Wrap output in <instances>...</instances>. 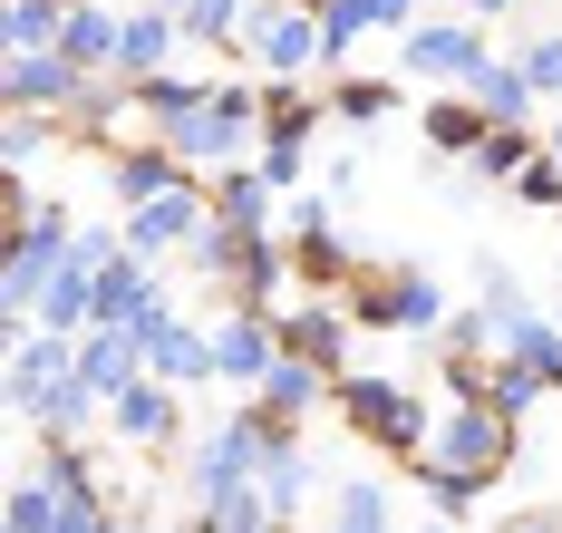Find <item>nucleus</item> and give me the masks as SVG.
I'll return each instance as SVG.
<instances>
[{
	"instance_id": "f257e3e1",
	"label": "nucleus",
	"mask_w": 562,
	"mask_h": 533,
	"mask_svg": "<svg viewBox=\"0 0 562 533\" xmlns=\"http://www.w3.org/2000/svg\"><path fill=\"white\" fill-rule=\"evenodd\" d=\"M156 146H175L194 175H224V166H252L262 156V88H243V78H214L184 117L156 136Z\"/></svg>"
},
{
	"instance_id": "f03ea898",
	"label": "nucleus",
	"mask_w": 562,
	"mask_h": 533,
	"mask_svg": "<svg viewBox=\"0 0 562 533\" xmlns=\"http://www.w3.org/2000/svg\"><path fill=\"white\" fill-rule=\"evenodd\" d=\"M339 310H349L359 330H379V340H437V330L456 320L427 262H389V272H359V282L339 292Z\"/></svg>"
},
{
	"instance_id": "7ed1b4c3",
	"label": "nucleus",
	"mask_w": 562,
	"mask_h": 533,
	"mask_svg": "<svg viewBox=\"0 0 562 533\" xmlns=\"http://www.w3.org/2000/svg\"><path fill=\"white\" fill-rule=\"evenodd\" d=\"M330 408H339V427H349L359 446H379L397 466H417V456H427V427H437V417L417 408V388H407V378H379V368H349Z\"/></svg>"
},
{
	"instance_id": "20e7f679",
	"label": "nucleus",
	"mask_w": 562,
	"mask_h": 533,
	"mask_svg": "<svg viewBox=\"0 0 562 533\" xmlns=\"http://www.w3.org/2000/svg\"><path fill=\"white\" fill-rule=\"evenodd\" d=\"M272 417L262 408H233V417H214L194 446H184V495L194 504H214V495H233V485H262V466H272Z\"/></svg>"
},
{
	"instance_id": "39448f33",
	"label": "nucleus",
	"mask_w": 562,
	"mask_h": 533,
	"mask_svg": "<svg viewBox=\"0 0 562 533\" xmlns=\"http://www.w3.org/2000/svg\"><path fill=\"white\" fill-rule=\"evenodd\" d=\"M514 456H524V427L495 417L485 398H456V408H437L417 466H456V475H485V485H495V475H514Z\"/></svg>"
},
{
	"instance_id": "423d86ee",
	"label": "nucleus",
	"mask_w": 562,
	"mask_h": 533,
	"mask_svg": "<svg viewBox=\"0 0 562 533\" xmlns=\"http://www.w3.org/2000/svg\"><path fill=\"white\" fill-rule=\"evenodd\" d=\"M485 59H495L485 20H417V30L397 39V68L427 78L437 98H447V88H475V68H485Z\"/></svg>"
},
{
	"instance_id": "0eeeda50",
	"label": "nucleus",
	"mask_w": 562,
	"mask_h": 533,
	"mask_svg": "<svg viewBox=\"0 0 562 533\" xmlns=\"http://www.w3.org/2000/svg\"><path fill=\"white\" fill-rule=\"evenodd\" d=\"M243 59L262 68V88H272V78H311V68H321V10H311V0H262Z\"/></svg>"
},
{
	"instance_id": "6e6552de",
	"label": "nucleus",
	"mask_w": 562,
	"mask_h": 533,
	"mask_svg": "<svg viewBox=\"0 0 562 533\" xmlns=\"http://www.w3.org/2000/svg\"><path fill=\"white\" fill-rule=\"evenodd\" d=\"M0 98H10V117H49V126H68L88 98H98V78L68 59V49H40V59H10Z\"/></svg>"
},
{
	"instance_id": "1a4fd4ad",
	"label": "nucleus",
	"mask_w": 562,
	"mask_h": 533,
	"mask_svg": "<svg viewBox=\"0 0 562 533\" xmlns=\"http://www.w3.org/2000/svg\"><path fill=\"white\" fill-rule=\"evenodd\" d=\"M108 427H116V446H126V456H175V446H184V388L136 378V388L108 408Z\"/></svg>"
},
{
	"instance_id": "9d476101",
	"label": "nucleus",
	"mask_w": 562,
	"mask_h": 533,
	"mask_svg": "<svg viewBox=\"0 0 562 533\" xmlns=\"http://www.w3.org/2000/svg\"><path fill=\"white\" fill-rule=\"evenodd\" d=\"M194 184H204V175H194L175 146H156V136H146V146H126V156H108L116 214H136V204H166V194H194Z\"/></svg>"
},
{
	"instance_id": "9b49d317",
	"label": "nucleus",
	"mask_w": 562,
	"mask_h": 533,
	"mask_svg": "<svg viewBox=\"0 0 562 533\" xmlns=\"http://www.w3.org/2000/svg\"><path fill=\"white\" fill-rule=\"evenodd\" d=\"M272 368H281V320L224 310V320H214V378H224V388H262Z\"/></svg>"
},
{
	"instance_id": "f8f14e48",
	"label": "nucleus",
	"mask_w": 562,
	"mask_h": 533,
	"mask_svg": "<svg viewBox=\"0 0 562 533\" xmlns=\"http://www.w3.org/2000/svg\"><path fill=\"white\" fill-rule=\"evenodd\" d=\"M175 49H184V10L146 0V10H126V30H116V78L146 88V78H166V68H175Z\"/></svg>"
},
{
	"instance_id": "ddd939ff",
	"label": "nucleus",
	"mask_w": 562,
	"mask_h": 533,
	"mask_svg": "<svg viewBox=\"0 0 562 533\" xmlns=\"http://www.w3.org/2000/svg\"><path fill=\"white\" fill-rule=\"evenodd\" d=\"M349 330H359V320H349V310H330V300H311V292L281 310V350L311 359V368H330V378H349Z\"/></svg>"
},
{
	"instance_id": "4468645a",
	"label": "nucleus",
	"mask_w": 562,
	"mask_h": 533,
	"mask_svg": "<svg viewBox=\"0 0 562 533\" xmlns=\"http://www.w3.org/2000/svg\"><path fill=\"white\" fill-rule=\"evenodd\" d=\"M136 340H146V359H156V378H166V388H204V378H214V330H204V320L156 310Z\"/></svg>"
},
{
	"instance_id": "2eb2a0df",
	"label": "nucleus",
	"mask_w": 562,
	"mask_h": 533,
	"mask_svg": "<svg viewBox=\"0 0 562 533\" xmlns=\"http://www.w3.org/2000/svg\"><path fill=\"white\" fill-rule=\"evenodd\" d=\"M156 310H175L166 282H156V262H136V252H126V262L98 272V330H146Z\"/></svg>"
},
{
	"instance_id": "dca6fc26",
	"label": "nucleus",
	"mask_w": 562,
	"mask_h": 533,
	"mask_svg": "<svg viewBox=\"0 0 562 533\" xmlns=\"http://www.w3.org/2000/svg\"><path fill=\"white\" fill-rule=\"evenodd\" d=\"M78 378L116 408L136 378H156V359H146V340H136V330H88V340H78Z\"/></svg>"
},
{
	"instance_id": "f3484780",
	"label": "nucleus",
	"mask_w": 562,
	"mask_h": 533,
	"mask_svg": "<svg viewBox=\"0 0 562 533\" xmlns=\"http://www.w3.org/2000/svg\"><path fill=\"white\" fill-rule=\"evenodd\" d=\"M262 504H272V524H301V504H321V456L301 446V427H281V436H272V466H262Z\"/></svg>"
},
{
	"instance_id": "a211bd4d",
	"label": "nucleus",
	"mask_w": 562,
	"mask_h": 533,
	"mask_svg": "<svg viewBox=\"0 0 562 533\" xmlns=\"http://www.w3.org/2000/svg\"><path fill=\"white\" fill-rule=\"evenodd\" d=\"M204 204L224 214L233 234H281V194L262 166H224V175H204Z\"/></svg>"
},
{
	"instance_id": "6ab92c4d",
	"label": "nucleus",
	"mask_w": 562,
	"mask_h": 533,
	"mask_svg": "<svg viewBox=\"0 0 562 533\" xmlns=\"http://www.w3.org/2000/svg\"><path fill=\"white\" fill-rule=\"evenodd\" d=\"M330 398H339V378H330V368H311V359H291V350H281V368L252 388V408L272 417V427H301V417L330 408Z\"/></svg>"
},
{
	"instance_id": "aec40b11",
	"label": "nucleus",
	"mask_w": 562,
	"mask_h": 533,
	"mask_svg": "<svg viewBox=\"0 0 562 533\" xmlns=\"http://www.w3.org/2000/svg\"><path fill=\"white\" fill-rule=\"evenodd\" d=\"M116 30H126V10H116V0H78V10H68V30H58V49L88 68V78H116Z\"/></svg>"
},
{
	"instance_id": "412c9836",
	"label": "nucleus",
	"mask_w": 562,
	"mask_h": 533,
	"mask_svg": "<svg viewBox=\"0 0 562 533\" xmlns=\"http://www.w3.org/2000/svg\"><path fill=\"white\" fill-rule=\"evenodd\" d=\"M417 126H427V146H437V156H475V146L495 136V117H485V107H475L465 88H447V98H427V107H417Z\"/></svg>"
},
{
	"instance_id": "4be33fe9",
	"label": "nucleus",
	"mask_w": 562,
	"mask_h": 533,
	"mask_svg": "<svg viewBox=\"0 0 562 533\" xmlns=\"http://www.w3.org/2000/svg\"><path fill=\"white\" fill-rule=\"evenodd\" d=\"M68 10H78V0H0V39H10V59H40V49H58Z\"/></svg>"
},
{
	"instance_id": "5701e85b",
	"label": "nucleus",
	"mask_w": 562,
	"mask_h": 533,
	"mask_svg": "<svg viewBox=\"0 0 562 533\" xmlns=\"http://www.w3.org/2000/svg\"><path fill=\"white\" fill-rule=\"evenodd\" d=\"M321 117H330V98H311V78H272L262 88V136H321Z\"/></svg>"
},
{
	"instance_id": "b1692460",
	"label": "nucleus",
	"mask_w": 562,
	"mask_h": 533,
	"mask_svg": "<svg viewBox=\"0 0 562 533\" xmlns=\"http://www.w3.org/2000/svg\"><path fill=\"white\" fill-rule=\"evenodd\" d=\"M397 107H407V88H397V78H369V68L330 78V117H339V126H379V117H397Z\"/></svg>"
},
{
	"instance_id": "393cba45",
	"label": "nucleus",
	"mask_w": 562,
	"mask_h": 533,
	"mask_svg": "<svg viewBox=\"0 0 562 533\" xmlns=\"http://www.w3.org/2000/svg\"><path fill=\"white\" fill-rule=\"evenodd\" d=\"M252 10H262V0H194V10H184V49H214V59L243 49V39H252Z\"/></svg>"
},
{
	"instance_id": "a878e982",
	"label": "nucleus",
	"mask_w": 562,
	"mask_h": 533,
	"mask_svg": "<svg viewBox=\"0 0 562 533\" xmlns=\"http://www.w3.org/2000/svg\"><path fill=\"white\" fill-rule=\"evenodd\" d=\"M311 10H321V68H339V78H349L359 39L379 30V10H369V0H311Z\"/></svg>"
},
{
	"instance_id": "bb28decb",
	"label": "nucleus",
	"mask_w": 562,
	"mask_h": 533,
	"mask_svg": "<svg viewBox=\"0 0 562 533\" xmlns=\"http://www.w3.org/2000/svg\"><path fill=\"white\" fill-rule=\"evenodd\" d=\"M465 98H475V107H485L495 126H533V88H524V68H514V59H485Z\"/></svg>"
},
{
	"instance_id": "cd10ccee",
	"label": "nucleus",
	"mask_w": 562,
	"mask_h": 533,
	"mask_svg": "<svg viewBox=\"0 0 562 533\" xmlns=\"http://www.w3.org/2000/svg\"><path fill=\"white\" fill-rule=\"evenodd\" d=\"M330 533H397V504L379 495V475H349V485H330Z\"/></svg>"
},
{
	"instance_id": "c85d7f7f",
	"label": "nucleus",
	"mask_w": 562,
	"mask_h": 533,
	"mask_svg": "<svg viewBox=\"0 0 562 533\" xmlns=\"http://www.w3.org/2000/svg\"><path fill=\"white\" fill-rule=\"evenodd\" d=\"M505 359H524V368H533V378H543V388L562 398V320H543V310H524V320L505 330Z\"/></svg>"
},
{
	"instance_id": "c756f323",
	"label": "nucleus",
	"mask_w": 562,
	"mask_h": 533,
	"mask_svg": "<svg viewBox=\"0 0 562 533\" xmlns=\"http://www.w3.org/2000/svg\"><path fill=\"white\" fill-rule=\"evenodd\" d=\"M204 88H214V78H194V68H166V78H146V88H136V117H146V136H166V126L184 117Z\"/></svg>"
},
{
	"instance_id": "7c9ffc66",
	"label": "nucleus",
	"mask_w": 562,
	"mask_h": 533,
	"mask_svg": "<svg viewBox=\"0 0 562 533\" xmlns=\"http://www.w3.org/2000/svg\"><path fill=\"white\" fill-rule=\"evenodd\" d=\"M543 398H553V388H543V378H533L524 359H495V368H485V408H495V417H514V427L543 408Z\"/></svg>"
},
{
	"instance_id": "2f4dec72",
	"label": "nucleus",
	"mask_w": 562,
	"mask_h": 533,
	"mask_svg": "<svg viewBox=\"0 0 562 533\" xmlns=\"http://www.w3.org/2000/svg\"><path fill=\"white\" fill-rule=\"evenodd\" d=\"M533 156H543V146H533L524 126H495V136L465 156V166H475V184H524V166H533Z\"/></svg>"
},
{
	"instance_id": "473e14b6",
	"label": "nucleus",
	"mask_w": 562,
	"mask_h": 533,
	"mask_svg": "<svg viewBox=\"0 0 562 533\" xmlns=\"http://www.w3.org/2000/svg\"><path fill=\"white\" fill-rule=\"evenodd\" d=\"M505 59L524 68V88H533V98H553V107H562V30H524Z\"/></svg>"
},
{
	"instance_id": "72a5a7b5",
	"label": "nucleus",
	"mask_w": 562,
	"mask_h": 533,
	"mask_svg": "<svg viewBox=\"0 0 562 533\" xmlns=\"http://www.w3.org/2000/svg\"><path fill=\"white\" fill-rule=\"evenodd\" d=\"M49 136H68V126H49V117H0V166H10V184H30V166H40Z\"/></svg>"
},
{
	"instance_id": "f704fd0d",
	"label": "nucleus",
	"mask_w": 562,
	"mask_h": 533,
	"mask_svg": "<svg viewBox=\"0 0 562 533\" xmlns=\"http://www.w3.org/2000/svg\"><path fill=\"white\" fill-rule=\"evenodd\" d=\"M417 475H427V514L437 524H465L475 495H485V475H456V466H417Z\"/></svg>"
},
{
	"instance_id": "c9c22d12",
	"label": "nucleus",
	"mask_w": 562,
	"mask_h": 533,
	"mask_svg": "<svg viewBox=\"0 0 562 533\" xmlns=\"http://www.w3.org/2000/svg\"><path fill=\"white\" fill-rule=\"evenodd\" d=\"M475 300H485L505 330L524 320V310H533V300H524V282H514V262H495V252H475Z\"/></svg>"
},
{
	"instance_id": "e433bc0d",
	"label": "nucleus",
	"mask_w": 562,
	"mask_h": 533,
	"mask_svg": "<svg viewBox=\"0 0 562 533\" xmlns=\"http://www.w3.org/2000/svg\"><path fill=\"white\" fill-rule=\"evenodd\" d=\"M252 166L272 175L281 204H291V194H311V184H301V166H311V146H301V136H262V156H252Z\"/></svg>"
},
{
	"instance_id": "4c0bfd02",
	"label": "nucleus",
	"mask_w": 562,
	"mask_h": 533,
	"mask_svg": "<svg viewBox=\"0 0 562 533\" xmlns=\"http://www.w3.org/2000/svg\"><path fill=\"white\" fill-rule=\"evenodd\" d=\"M514 204H533V214H553V204H562V166H553V156H533V166H524Z\"/></svg>"
},
{
	"instance_id": "58836bf2",
	"label": "nucleus",
	"mask_w": 562,
	"mask_h": 533,
	"mask_svg": "<svg viewBox=\"0 0 562 533\" xmlns=\"http://www.w3.org/2000/svg\"><path fill=\"white\" fill-rule=\"evenodd\" d=\"M369 10H379V30H397V39L417 30V0H369Z\"/></svg>"
},
{
	"instance_id": "ea45409f",
	"label": "nucleus",
	"mask_w": 562,
	"mask_h": 533,
	"mask_svg": "<svg viewBox=\"0 0 562 533\" xmlns=\"http://www.w3.org/2000/svg\"><path fill=\"white\" fill-rule=\"evenodd\" d=\"M505 533H562V514H514Z\"/></svg>"
},
{
	"instance_id": "a19ab883",
	"label": "nucleus",
	"mask_w": 562,
	"mask_h": 533,
	"mask_svg": "<svg viewBox=\"0 0 562 533\" xmlns=\"http://www.w3.org/2000/svg\"><path fill=\"white\" fill-rule=\"evenodd\" d=\"M505 10H524V0H465V20H505Z\"/></svg>"
},
{
	"instance_id": "79ce46f5",
	"label": "nucleus",
	"mask_w": 562,
	"mask_h": 533,
	"mask_svg": "<svg viewBox=\"0 0 562 533\" xmlns=\"http://www.w3.org/2000/svg\"><path fill=\"white\" fill-rule=\"evenodd\" d=\"M543 156H553V166H562V107H553V136H543Z\"/></svg>"
},
{
	"instance_id": "37998d69",
	"label": "nucleus",
	"mask_w": 562,
	"mask_h": 533,
	"mask_svg": "<svg viewBox=\"0 0 562 533\" xmlns=\"http://www.w3.org/2000/svg\"><path fill=\"white\" fill-rule=\"evenodd\" d=\"M116 10H146V0H116Z\"/></svg>"
},
{
	"instance_id": "c03bdc74",
	"label": "nucleus",
	"mask_w": 562,
	"mask_h": 533,
	"mask_svg": "<svg viewBox=\"0 0 562 533\" xmlns=\"http://www.w3.org/2000/svg\"><path fill=\"white\" fill-rule=\"evenodd\" d=\"M166 10H194V0H166Z\"/></svg>"
},
{
	"instance_id": "a18cd8bd",
	"label": "nucleus",
	"mask_w": 562,
	"mask_h": 533,
	"mask_svg": "<svg viewBox=\"0 0 562 533\" xmlns=\"http://www.w3.org/2000/svg\"><path fill=\"white\" fill-rule=\"evenodd\" d=\"M272 533H301V524H272Z\"/></svg>"
},
{
	"instance_id": "49530a36",
	"label": "nucleus",
	"mask_w": 562,
	"mask_h": 533,
	"mask_svg": "<svg viewBox=\"0 0 562 533\" xmlns=\"http://www.w3.org/2000/svg\"><path fill=\"white\" fill-rule=\"evenodd\" d=\"M553 320H562V310H553Z\"/></svg>"
}]
</instances>
